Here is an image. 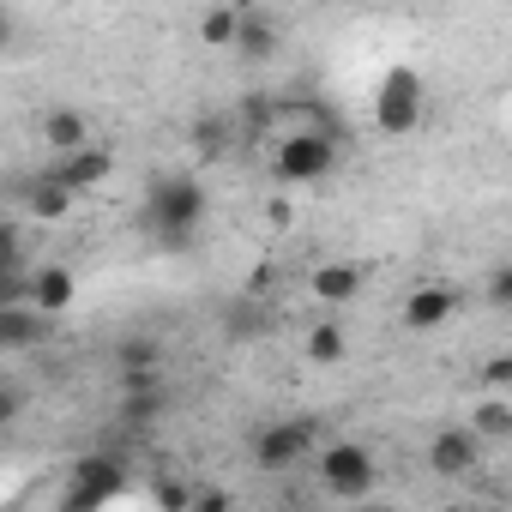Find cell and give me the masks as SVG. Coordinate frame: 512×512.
Instances as JSON below:
<instances>
[{"label":"cell","mask_w":512,"mask_h":512,"mask_svg":"<svg viewBox=\"0 0 512 512\" xmlns=\"http://www.w3.org/2000/svg\"><path fill=\"white\" fill-rule=\"evenodd\" d=\"M199 223H205V187H199L193 175H163V181H151V193H145V229H151L163 247H193Z\"/></svg>","instance_id":"cell-1"},{"label":"cell","mask_w":512,"mask_h":512,"mask_svg":"<svg viewBox=\"0 0 512 512\" xmlns=\"http://www.w3.org/2000/svg\"><path fill=\"white\" fill-rule=\"evenodd\" d=\"M338 151L344 145H326V139H272V175L290 187H314L338 169Z\"/></svg>","instance_id":"cell-2"},{"label":"cell","mask_w":512,"mask_h":512,"mask_svg":"<svg viewBox=\"0 0 512 512\" xmlns=\"http://www.w3.org/2000/svg\"><path fill=\"white\" fill-rule=\"evenodd\" d=\"M374 452L368 446H356V440H332L326 452H320V488L326 494H338V500H356V494H368L374 488Z\"/></svg>","instance_id":"cell-3"},{"label":"cell","mask_w":512,"mask_h":512,"mask_svg":"<svg viewBox=\"0 0 512 512\" xmlns=\"http://www.w3.org/2000/svg\"><path fill=\"white\" fill-rule=\"evenodd\" d=\"M374 121H380V133H416V121H422V79H416V67H392L386 79H380V97H374Z\"/></svg>","instance_id":"cell-4"},{"label":"cell","mask_w":512,"mask_h":512,"mask_svg":"<svg viewBox=\"0 0 512 512\" xmlns=\"http://www.w3.org/2000/svg\"><path fill=\"white\" fill-rule=\"evenodd\" d=\"M314 440H320V422H266L260 434H253V464L260 470H290L302 452H314Z\"/></svg>","instance_id":"cell-5"},{"label":"cell","mask_w":512,"mask_h":512,"mask_svg":"<svg viewBox=\"0 0 512 512\" xmlns=\"http://www.w3.org/2000/svg\"><path fill=\"white\" fill-rule=\"evenodd\" d=\"M428 464H434V476H476L482 440H476L470 428H440V434L428 440Z\"/></svg>","instance_id":"cell-6"},{"label":"cell","mask_w":512,"mask_h":512,"mask_svg":"<svg viewBox=\"0 0 512 512\" xmlns=\"http://www.w3.org/2000/svg\"><path fill=\"white\" fill-rule=\"evenodd\" d=\"M121 482H127V470H121L115 458H91V464H79L73 494H67V506H61V512H91V506H103Z\"/></svg>","instance_id":"cell-7"},{"label":"cell","mask_w":512,"mask_h":512,"mask_svg":"<svg viewBox=\"0 0 512 512\" xmlns=\"http://www.w3.org/2000/svg\"><path fill=\"white\" fill-rule=\"evenodd\" d=\"M109 169H115V163H109V151H103V145H85V151L61 157V163H55L49 175H55V181H61V187H67V193L79 199V193H91L97 181H109Z\"/></svg>","instance_id":"cell-8"},{"label":"cell","mask_w":512,"mask_h":512,"mask_svg":"<svg viewBox=\"0 0 512 512\" xmlns=\"http://www.w3.org/2000/svg\"><path fill=\"white\" fill-rule=\"evenodd\" d=\"M73 296H79V278H73L67 266H37V272H31V308H37L43 320H55L61 308H73Z\"/></svg>","instance_id":"cell-9"},{"label":"cell","mask_w":512,"mask_h":512,"mask_svg":"<svg viewBox=\"0 0 512 512\" xmlns=\"http://www.w3.org/2000/svg\"><path fill=\"white\" fill-rule=\"evenodd\" d=\"M368 284V272L362 266H350V260H326V266H314V278H308V290L320 296V302H356V290Z\"/></svg>","instance_id":"cell-10"},{"label":"cell","mask_w":512,"mask_h":512,"mask_svg":"<svg viewBox=\"0 0 512 512\" xmlns=\"http://www.w3.org/2000/svg\"><path fill=\"white\" fill-rule=\"evenodd\" d=\"M452 308H458V296L440 290V284H428V290H416V296L404 302V326H410V332H440V326L452 320Z\"/></svg>","instance_id":"cell-11"},{"label":"cell","mask_w":512,"mask_h":512,"mask_svg":"<svg viewBox=\"0 0 512 512\" xmlns=\"http://www.w3.org/2000/svg\"><path fill=\"white\" fill-rule=\"evenodd\" d=\"M43 145L61 151V157H73V151L91 145V121H85L79 109H49V115H43Z\"/></svg>","instance_id":"cell-12"},{"label":"cell","mask_w":512,"mask_h":512,"mask_svg":"<svg viewBox=\"0 0 512 512\" xmlns=\"http://www.w3.org/2000/svg\"><path fill=\"white\" fill-rule=\"evenodd\" d=\"M49 338V320L37 308H0V350H37Z\"/></svg>","instance_id":"cell-13"},{"label":"cell","mask_w":512,"mask_h":512,"mask_svg":"<svg viewBox=\"0 0 512 512\" xmlns=\"http://www.w3.org/2000/svg\"><path fill=\"white\" fill-rule=\"evenodd\" d=\"M73 205H79V199H73V193H67L61 181H55V175H37V181L25 187V211H31L37 223H61V217L73 211Z\"/></svg>","instance_id":"cell-14"},{"label":"cell","mask_w":512,"mask_h":512,"mask_svg":"<svg viewBox=\"0 0 512 512\" xmlns=\"http://www.w3.org/2000/svg\"><path fill=\"white\" fill-rule=\"evenodd\" d=\"M235 55L272 61V55H278V25H272L266 13H241V25H235Z\"/></svg>","instance_id":"cell-15"},{"label":"cell","mask_w":512,"mask_h":512,"mask_svg":"<svg viewBox=\"0 0 512 512\" xmlns=\"http://www.w3.org/2000/svg\"><path fill=\"white\" fill-rule=\"evenodd\" d=\"M235 25H241V7H211V13H199V43L205 49H235Z\"/></svg>","instance_id":"cell-16"},{"label":"cell","mask_w":512,"mask_h":512,"mask_svg":"<svg viewBox=\"0 0 512 512\" xmlns=\"http://www.w3.org/2000/svg\"><path fill=\"white\" fill-rule=\"evenodd\" d=\"M464 428H470L476 440H506V434H512V410H506V398H488Z\"/></svg>","instance_id":"cell-17"},{"label":"cell","mask_w":512,"mask_h":512,"mask_svg":"<svg viewBox=\"0 0 512 512\" xmlns=\"http://www.w3.org/2000/svg\"><path fill=\"white\" fill-rule=\"evenodd\" d=\"M223 145H229V121H223V115H199V121H193V151H199V157H217Z\"/></svg>","instance_id":"cell-18"},{"label":"cell","mask_w":512,"mask_h":512,"mask_svg":"<svg viewBox=\"0 0 512 512\" xmlns=\"http://www.w3.org/2000/svg\"><path fill=\"white\" fill-rule=\"evenodd\" d=\"M308 356H314V362H344V332H338L332 320L314 326V332H308Z\"/></svg>","instance_id":"cell-19"},{"label":"cell","mask_w":512,"mask_h":512,"mask_svg":"<svg viewBox=\"0 0 512 512\" xmlns=\"http://www.w3.org/2000/svg\"><path fill=\"white\" fill-rule=\"evenodd\" d=\"M31 260H25V235H19V223H0V272H25Z\"/></svg>","instance_id":"cell-20"},{"label":"cell","mask_w":512,"mask_h":512,"mask_svg":"<svg viewBox=\"0 0 512 512\" xmlns=\"http://www.w3.org/2000/svg\"><path fill=\"white\" fill-rule=\"evenodd\" d=\"M151 494H157L163 512H187V506H193V482H175V476H157Z\"/></svg>","instance_id":"cell-21"},{"label":"cell","mask_w":512,"mask_h":512,"mask_svg":"<svg viewBox=\"0 0 512 512\" xmlns=\"http://www.w3.org/2000/svg\"><path fill=\"white\" fill-rule=\"evenodd\" d=\"M121 374H157V344H145V338L121 344Z\"/></svg>","instance_id":"cell-22"},{"label":"cell","mask_w":512,"mask_h":512,"mask_svg":"<svg viewBox=\"0 0 512 512\" xmlns=\"http://www.w3.org/2000/svg\"><path fill=\"white\" fill-rule=\"evenodd\" d=\"M0 308H31V266L25 272H0Z\"/></svg>","instance_id":"cell-23"},{"label":"cell","mask_w":512,"mask_h":512,"mask_svg":"<svg viewBox=\"0 0 512 512\" xmlns=\"http://www.w3.org/2000/svg\"><path fill=\"white\" fill-rule=\"evenodd\" d=\"M488 302H494V308H506V302H512V272H506V266H494V272H488Z\"/></svg>","instance_id":"cell-24"},{"label":"cell","mask_w":512,"mask_h":512,"mask_svg":"<svg viewBox=\"0 0 512 512\" xmlns=\"http://www.w3.org/2000/svg\"><path fill=\"white\" fill-rule=\"evenodd\" d=\"M19 410H25L19 386H7V380H0V428H7V422H19Z\"/></svg>","instance_id":"cell-25"},{"label":"cell","mask_w":512,"mask_h":512,"mask_svg":"<svg viewBox=\"0 0 512 512\" xmlns=\"http://www.w3.org/2000/svg\"><path fill=\"white\" fill-rule=\"evenodd\" d=\"M187 512H229V494H223V488H199Z\"/></svg>","instance_id":"cell-26"},{"label":"cell","mask_w":512,"mask_h":512,"mask_svg":"<svg viewBox=\"0 0 512 512\" xmlns=\"http://www.w3.org/2000/svg\"><path fill=\"white\" fill-rule=\"evenodd\" d=\"M506 380H512V362H506V356H494V362L482 368V386H488V392H500Z\"/></svg>","instance_id":"cell-27"},{"label":"cell","mask_w":512,"mask_h":512,"mask_svg":"<svg viewBox=\"0 0 512 512\" xmlns=\"http://www.w3.org/2000/svg\"><path fill=\"white\" fill-rule=\"evenodd\" d=\"M13 43H19V19L0 7V49H13Z\"/></svg>","instance_id":"cell-28"},{"label":"cell","mask_w":512,"mask_h":512,"mask_svg":"<svg viewBox=\"0 0 512 512\" xmlns=\"http://www.w3.org/2000/svg\"><path fill=\"white\" fill-rule=\"evenodd\" d=\"M362 512H386V506H362Z\"/></svg>","instance_id":"cell-29"},{"label":"cell","mask_w":512,"mask_h":512,"mask_svg":"<svg viewBox=\"0 0 512 512\" xmlns=\"http://www.w3.org/2000/svg\"><path fill=\"white\" fill-rule=\"evenodd\" d=\"M0 223H7V211H0Z\"/></svg>","instance_id":"cell-30"},{"label":"cell","mask_w":512,"mask_h":512,"mask_svg":"<svg viewBox=\"0 0 512 512\" xmlns=\"http://www.w3.org/2000/svg\"><path fill=\"white\" fill-rule=\"evenodd\" d=\"M7 512H19V506H7Z\"/></svg>","instance_id":"cell-31"}]
</instances>
